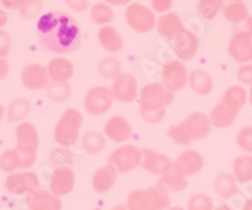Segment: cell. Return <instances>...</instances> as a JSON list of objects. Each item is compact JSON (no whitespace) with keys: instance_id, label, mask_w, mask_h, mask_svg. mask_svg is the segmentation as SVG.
Here are the masks:
<instances>
[{"instance_id":"cell-48","label":"cell","mask_w":252,"mask_h":210,"mask_svg":"<svg viewBox=\"0 0 252 210\" xmlns=\"http://www.w3.org/2000/svg\"><path fill=\"white\" fill-rule=\"evenodd\" d=\"M24 0H0L1 5L9 10H14V9L20 8V5L23 4Z\"/></svg>"},{"instance_id":"cell-7","label":"cell","mask_w":252,"mask_h":210,"mask_svg":"<svg viewBox=\"0 0 252 210\" xmlns=\"http://www.w3.org/2000/svg\"><path fill=\"white\" fill-rule=\"evenodd\" d=\"M125 19L135 32L148 33L155 26V15L143 4H131L126 8Z\"/></svg>"},{"instance_id":"cell-42","label":"cell","mask_w":252,"mask_h":210,"mask_svg":"<svg viewBox=\"0 0 252 210\" xmlns=\"http://www.w3.org/2000/svg\"><path fill=\"white\" fill-rule=\"evenodd\" d=\"M43 4L40 0H24L20 5V14L26 19H34L42 12Z\"/></svg>"},{"instance_id":"cell-24","label":"cell","mask_w":252,"mask_h":210,"mask_svg":"<svg viewBox=\"0 0 252 210\" xmlns=\"http://www.w3.org/2000/svg\"><path fill=\"white\" fill-rule=\"evenodd\" d=\"M157 29L159 34L163 35L164 38H166V39H173V37L184 28L181 19H179V17L175 13H166V14L161 15L159 18Z\"/></svg>"},{"instance_id":"cell-45","label":"cell","mask_w":252,"mask_h":210,"mask_svg":"<svg viewBox=\"0 0 252 210\" xmlns=\"http://www.w3.org/2000/svg\"><path fill=\"white\" fill-rule=\"evenodd\" d=\"M237 78L241 83L252 86V64H244L237 71Z\"/></svg>"},{"instance_id":"cell-30","label":"cell","mask_w":252,"mask_h":210,"mask_svg":"<svg viewBox=\"0 0 252 210\" xmlns=\"http://www.w3.org/2000/svg\"><path fill=\"white\" fill-rule=\"evenodd\" d=\"M247 100V93L246 89L241 86H232L229 87L224 92L223 98H222V102L224 105H227L228 107H231L235 111H238L245 106Z\"/></svg>"},{"instance_id":"cell-56","label":"cell","mask_w":252,"mask_h":210,"mask_svg":"<svg viewBox=\"0 0 252 210\" xmlns=\"http://www.w3.org/2000/svg\"><path fill=\"white\" fill-rule=\"evenodd\" d=\"M168 210H184V209L182 207H172V208H169Z\"/></svg>"},{"instance_id":"cell-36","label":"cell","mask_w":252,"mask_h":210,"mask_svg":"<svg viewBox=\"0 0 252 210\" xmlns=\"http://www.w3.org/2000/svg\"><path fill=\"white\" fill-rule=\"evenodd\" d=\"M121 72V63L114 57L103 58L102 61L98 63V73L102 78L106 79H114Z\"/></svg>"},{"instance_id":"cell-47","label":"cell","mask_w":252,"mask_h":210,"mask_svg":"<svg viewBox=\"0 0 252 210\" xmlns=\"http://www.w3.org/2000/svg\"><path fill=\"white\" fill-rule=\"evenodd\" d=\"M173 0H152V5L157 13H164L172 8Z\"/></svg>"},{"instance_id":"cell-55","label":"cell","mask_w":252,"mask_h":210,"mask_svg":"<svg viewBox=\"0 0 252 210\" xmlns=\"http://www.w3.org/2000/svg\"><path fill=\"white\" fill-rule=\"evenodd\" d=\"M4 115H5V109H4V107L1 106V105H0V121L3 120Z\"/></svg>"},{"instance_id":"cell-10","label":"cell","mask_w":252,"mask_h":210,"mask_svg":"<svg viewBox=\"0 0 252 210\" xmlns=\"http://www.w3.org/2000/svg\"><path fill=\"white\" fill-rule=\"evenodd\" d=\"M114 102V95L106 87H94L85 97V108L91 115H103Z\"/></svg>"},{"instance_id":"cell-13","label":"cell","mask_w":252,"mask_h":210,"mask_svg":"<svg viewBox=\"0 0 252 210\" xmlns=\"http://www.w3.org/2000/svg\"><path fill=\"white\" fill-rule=\"evenodd\" d=\"M29 210H61L62 203L57 195L44 189H35L27 196Z\"/></svg>"},{"instance_id":"cell-6","label":"cell","mask_w":252,"mask_h":210,"mask_svg":"<svg viewBox=\"0 0 252 210\" xmlns=\"http://www.w3.org/2000/svg\"><path fill=\"white\" fill-rule=\"evenodd\" d=\"M141 164V151L136 146L126 145L115 150L109 158V165L116 173H127Z\"/></svg>"},{"instance_id":"cell-41","label":"cell","mask_w":252,"mask_h":210,"mask_svg":"<svg viewBox=\"0 0 252 210\" xmlns=\"http://www.w3.org/2000/svg\"><path fill=\"white\" fill-rule=\"evenodd\" d=\"M51 161L56 169L69 167V165L73 162V154L67 149H57L55 153L52 154Z\"/></svg>"},{"instance_id":"cell-33","label":"cell","mask_w":252,"mask_h":210,"mask_svg":"<svg viewBox=\"0 0 252 210\" xmlns=\"http://www.w3.org/2000/svg\"><path fill=\"white\" fill-rule=\"evenodd\" d=\"M223 17L226 18L227 22L238 26L249 17V13H247V8L244 3L235 1V3H231L229 5L224 6Z\"/></svg>"},{"instance_id":"cell-2","label":"cell","mask_w":252,"mask_h":210,"mask_svg":"<svg viewBox=\"0 0 252 210\" xmlns=\"http://www.w3.org/2000/svg\"><path fill=\"white\" fill-rule=\"evenodd\" d=\"M174 92L164 83H152L141 89L140 115L149 124L160 122L165 116V107L173 101Z\"/></svg>"},{"instance_id":"cell-39","label":"cell","mask_w":252,"mask_h":210,"mask_svg":"<svg viewBox=\"0 0 252 210\" xmlns=\"http://www.w3.org/2000/svg\"><path fill=\"white\" fill-rule=\"evenodd\" d=\"M188 210H215L212 199L203 193L193 194L189 198Z\"/></svg>"},{"instance_id":"cell-53","label":"cell","mask_w":252,"mask_h":210,"mask_svg":"<svg viewBox=\"0 0 252 210\" xmlns=\"http://www.w3.org/2000/svg\"><path fill=\"white\" fill-rule=\"evenodd\" d=\"M111 210H130V209L127 208V205L126 204H119V205H116V207L112 208Z\"/></svg>"},{"instance_id":"cell-54","label":"cell","mask_w":252,"mask_h":210,"mask_svg":"<svg viewBox=\"0 0 252 210\" xmlns=\"http://www.w3.org/2000/svg\"><path fill=\"white\" fill-rule=\"evenodd\" d=\"M215 210H233V209L231 207H228V205L223 204V205H220V207H217Z\"/></svg>"},{"instance_id":"cell-14","label":"cell","mask_w":252,"mask_h":210,"mask_svg":"<svg viewBox=\"0 0 252 210\" xmlns=\"http://www.w3.org/2000/svg\"><path fill=\"white\" fill-rule=\"evenodd\" d=\"M111 92L119 102H132L138 96V82L134 76L123 73L115 78Z\"/></svg>"},{"instance_id":"cell-9","label":"cell","mask_w":252,"mask_h":210,"mask_svg":"<svg viewBox=\"0 0 252 210\" xmlns=\"http://www.w3.org/2000/svg\"><path fill=\"white\" fill-rule=\"evenodd\" d=\"M157 186L168 194L178 193L188 186V182L179 165L175 161H170L161 173V178L159 179Z\"/></svg>"},{"instance_id":"cell-19","label":"cell","mask_w":252,"mask_h":210,"mask_svg":"<svg viewBox=\"0 0 252 210\" xmlns=\"http://www.w3.org/2000/svg\"><path fill=\"white\" fill-rule=\"evenodd\" d=\"M132 133L131 126L125 118L121 116H115L111 117L105 125V135L114 142H120L129 140Z\"/></svg>"},{"instance_id":"cell-22","label":"cell","mask_w":252,"mask_h":210,"mask_svg":"<svg viewBox=\"0 0 252 210\" xmlns=\"http://www.w3.org/2000/svg\"><path fill=\"white\" fill-rule=\"evenodd\" d=\"M116 174L118 173L110 165L100 167L92 178V187L94 191L98 194L107 193L116 182Z\"/></svg>"},{"instance_id":"cell-26","label":"cell","mask_w":252,"mask_h":210,"mask_svg":"<svg viewBox=\"0 0 252 210\" xmlns=\"http://www.w3.org/2000/svg\"><path fill=\"white\" fill-rule=\"evenodd\" d=\"M216 193L223 199H229L235 196L238 191L237 180L231 173H220L215 179Z\"/></svg>"},{"instance_id":"cell-57","label":"cell","mask_w":252,"mask_h":210,"mask_svg":"<svg viewBox=\"0 0 252 210\" xmlns=\"http://www.w3.org/2000/svg\"><path fill=\"white\" fill-rule=\"evenodd\" d=\"M250 102H251L252 105V86H251V89H250Z\"/></svg>"},{"instance_id":"cell-58","label":"cell","mask_w":252,"mask_h":210,"mask_svg":"<svg viewBox=\"0 0 252 210\" xmlns=\"http://www.w3.org/2000/svg\"><path fill=\"white\" fill-rule=\"evenodd\" d=\"M227 1H232V3H235V1H241V0H227Z\"/></svg>"},{"instance_id":"cell-38","label":"cell","mask_w":252,"mask_h":210,"mask_svg":"<svg viewBox=\"0 0 252 210\" xmlns=\"http://www.w3.org/2000/svg\"><path fill=\"white\" fill-rule=\"evenodd\" d=\"M91 18L96 24H107L114 21V12L109 5L103 3L94 4L91 9Z\"/></svg>"},{"instance_id":"cell-43","label":"cell","mask_w":252,"mask_h":210,"mask_svg":"<svg viewBox=\"0 0 252 210\" xmlns=\"http://www.w3.org/2000/svg\"><path fill=\"white\" fill-rule=\"evenodd\" d=\"M236 140H237V145L241 150L252 154V126L241 129Z\"/></svg>"},{"instance_id":"cell-52","label":"cell","mask_w":252,"mask_h":210,"mask_svg":"<svg viewBox=\"0 0 252 210\" xmlns=\"http://www.w3.org/2000/svg\"><path fill=\"white\" fill-rule=\"evenodd\" d=\"M242 210H252V198H249L246 202H245Z\"/></svg>"},{"instance_id":"cell-40","label":"cell","mask_w":252,"mask_h":210,"mask_svg":"<svg viewBox=\"0 0 252 210\" xmlns=\"http://www.w3.org/2000/svg\"><path fill=\"white\" fill-rule=\"evenodd\" d=\"M168 136L173 138V141L178 145H182V146H188L192 140H190V136H189L188 131H187L184 124L177 125V126H172L168 131Z\"/></svg>"},{"instance_id":"cell-23","label":"cell","mask_w":252,"mask_h":210,"mask_svg":"<svg viewBox=\"0 0 252 210\" xmlns=\"http://www.w3.org/2000/svg\"><path fill=\"white\" fill-rule=\"evenodd\" d=\"M237 115L238 111H235L227 105H224L223 102H220L212 109L209 120L213 126L218 127V129H226L235 122Z\"/></svg>"},{"instance_id":"cell-51","label":"cell","mask_w":252,"mask_h":210,"mask_svg":"<svg viewBox=\"0 0 252 210\" xmlns=\"http://www.w3.org/2000/svg\"><path fill=\"white\" fill-rule=\"evenodd\" d=\"M106 1L112 5H125V4L130 3L131 0H106Z\"/></svg>"},{"instance_id":"cell-8","label":"cell","mask_w":252,"mask_h":210,"mask_svg":"<svg viewBox=\"0 0 252 210\" xmlns=\"http://www.w3.org/2000/svg\"><path fill=\"white\" fill-rule=\"evenodd\" d=\"M228 53L238 63L247 64L252 62V35L235 28L228 44Z\"/></svg>"},{"instance_id":"cell-4","label":"cell","mask_w":252,"mask_h":210,"mask_svg":"<svg viewBox=\"0 0 252 210\" xmlns=\"http://www.w3.org/2000/svg\"><path fill=\"white\" fill-rule=\"evenodd\" d=\"M82 115L75 108H68L60 118L55 129L56 141L62 146H72L78 140L80 127L82 125Z\"/></svg>"},{"instance_id":"cell-44","label":"cell","mask_w":252,"mask_h":210,"mask_svg":"<svg viewBox=\"0 0 252 210\" xmlns=\"http://www.w3.org/2000/svg\"><path fill=\"white\" fill-rule=\"evenodd\" d=\"M12 49V38L0 29V58H5Z\"/></svg>"},{"instance_id":"cell-17","label":"cell","mask_w":252,"mask_h":210,"mask_svg":"<svg viewBox=\"0 0 252 210\" xmlns=\"http://www.w3.org/2000/svg\"><path fill=\"white\" fill-rule=\"evenodd\" d=\"M22 83L29 91L46 88L49 84L48 71L40 64H29L22 72Z\"/></svg>"},{"instance_id":"cell-25","label":"cell","mask_w":252,"mask_h":210,"mask_svg":"<svg viewBox=\"0 0 252 210\" xmlns=\"http://www.w3.org/2000/svg\"><path fill=\"white\" fill-rule=\"evenodd\" d=\"M47 71L55 82H67L73 75V64L64 58H56L49 62Z\"/></svg>"},{"instance_id":"cell-59","label":"cell","mask_w":252,"mask_h":210,"mask_svg":"<svg viewBox=\"0 0 252 210\" xmlns=\"http://www.w3.org/2000/svg\"><path fill=\"white\" fill-rule=\"evenodd\" d=\"M94 210H100V209H94Z\"/></svg>"},{"instance_id":"cell-21","label":"cell","mask_w":252,"mask_h":210,"mask_svg":"<svg viewBox=\"0 0 252 210\" xmlns=\"http://www.w3.org/2000/svg\"><path fill=\"white\" fill-rule=\"evenodd\" d=\"M177 162L184 175H194L203 169V156L194 150H186L177 158Z\"/></svg>"},{"instance_id":"cell-37","label":"cell","mask_w":252,"mask_h":210,"mask_svg":"<svg viewBox=\"0 0 252 210\" xmlns=\"http://www.w3.org/2000/svg\"><path fill=\"white\" fill-rule=\"evenodd\" d=\"M47 93L48 97L51 98L53 102H63L66 101L67 98L71 95V87L68 86L67 82H52L49 83Z\"/></svg>"},{"instance_id":"cell-35","label":"cell","mask_w":252,"mask_h":210,"mask_svg":"<svg viewBox=\"0 0 252 210\" xmlns=\"http://www.w3.org/2000/svg\"><path fill=\"white\" fill-rule=\"evenodd\" d=\"M106 140L98 132H87L82 138V146L89 154H98L105 149Z\"/></svg>"},{"instance_id":"cell-18","label":"cell","mask_w":252,"mask_h":210,"mask_svg":"<svg viewBox=\"0 0 252 210\" xmlns=\"http://www.w3.org/2000/svg\"><path fill=\"white\" fill-rule=\"evenodd\" d=\"M190 140H202L211 132V120L202 112L189 115L183 121Z\"/></svg>"},{"instance_id":"cell-31","label":"cell","mask_w":252,"mask_h":210,"mask_svg":"<svg viewBox=\"0 0 252 210\" xmlns=\"http://www.w3.org/2000/svg\"><path fill=\"white\" fill-rule=\"evenodd\" d=\"M17 169H27L24 158H22L17 149L8 150L0 155V170L4 173H12Z\"/></svg>"},{"instance_id":"cell-11","label":"cell","mask_w":252,"mask_h":210,"mask_svg":"<svg viewBox=\"0 0 252 210\" xmlns=\"http://www.w3.org/2000/svg\"><path fill=\"white\" fill-rule=\"evenodd\" d=\"M39 186V180L34 173L26 171V173L10 174L5 179V187L9 193L20 195V194L32 193Z\"/></svg>"},{"instance_id":"cell-50","label":"cell","mask_w":252,"mask_h":210,"mask_svg":"<svg viewBox=\"0 0 252 210\" xmlns=\"http://www.w3.org/2000/svg\"><path fill=\"white\" fill-rule=\"evenodd\" d=\"M8 22V15L5 14V12H3L1 9H0V28H3L4 26Z\"/></svg>"},{"instance_id":"cell-20","label":"cell","mask_w":252,"mask_h":210,"mask_svg":"<svg viewBox=\"0 0 252 210\" xmlns=\"http://www.w3.org/2000/svg\"><path fill=\"white\" fill-rule=\"evenodd\" d=\"M170 160L168 156L163 154L155 153L153 150H143L141 151V166L155 175H161L166 165L169 164Z\"/></svg>"},{"instance_id":"cell-49","label":"cell","mask_w":252,"mask_h":210,"mask_svg":"<svg viewBox=\"0 0 252 210\" xmlns=\"http://www.w3.org/2000/svg\"><path fill=\"white\" fill-rule=\"evenodd\" d=\"M9 73V63L6 59L4 58H0V81L4 79V78L8 76Z\"/></svg>"},{"instance_id":"cell-5","label":"cell","mask_w":252,"mask_h":210,"mask_svg":"<svg viewBox=\"0 0 252 210\" xmlns=\"http://www.w3.org/2000/svg\"><path fill=\"white\" fill-rule=\"evenodd\" d=\"M17 151L22 155L26 162V167H31L37 158V149L39 140L34 125L23 122L17 127Z\"/></svg>"},{"instance_id":"cell-15","label":"cell","mask_w":252,"mask_h":210,"mask_svg":"<svg viewBox=\"0 0 252 210\" xmlns=\"http://www.w3.org/2000/svg\"><path fill=\"white\" fill-rule=\"evenodd\" d=\"M163 81L168 88H170L173 92L181 91L187 84V69L183 63L178 61H169L163 67Z\"/></svg>"},{"instance_id":"cell-16","label":"cell","mask_w":252,"mask_h":210,"mask_svg":"<svg viewBox=\"0 0 252 210\" xmlns=\"http://www.w3.org/2000/svg\"><path fill=\"white\" fill-rule=\"evenodd\" d=\"M76 176L69 167H60L53 171L49 182V189L55 195L63 196L69 194L75 187Z\"/></svg>"},{"instance_id":"cell-28","label":"cell","mask_w":252,"mask_h":210,"mask_svg":"<svg viewBox=\"0 0 252 210\" xmlns=\"http://www.w3.org/2000/svg\"><path fill=\"white\" fill-rule=\"evenodd\" d=\"M233 175L241 184L252 182V156L241 155L233 161Z\"/></svg>"},{"instance_id":"cell-3","label":"cell","mask_w":252,"mask_h":210,"mask_svg":"<svg viewBox=\"0 0 252 210\" xmlns=\"http://www.w3.org/2000/svg\"><path fill=\"white\" fill-rule=\"evenodd\" d=\"M126 205L130 210H168L170 208L169 194L158 186L134 190L127 196Z\"/></svg>"},{"instance_id":"cell-27","label":"cell","mask_w":252,"mask_h":210,"mask_svg":"<svg viewBox=\"0 0 252 210\" xmlns=\"http://www.w3.org/2000/svg\"><path fill=\"white\" fill-rule=\"evenodd\" d=\"M98 41L103 48L111 53L120 52L123 48V39L112 26H102L98 32Z\"/></svg>"},{"instance_id":"cell-29","label":"cell","mask_w":252,"mask_h":210,"mask_svg":"<svg viewBox=\"0 0 252 210\" xmlns=\"http://www.w3.org/2000/svg\"><path fill=\"white\" fill-rule=\"evenodd\" d=\"M189 84L190 88L198 95H208L212 91L213 81L212 77L203 71H193L189 76Z\"/></svg>"},{"instance_id":"cell-32","label":"cell","mask_w":252,"mask_h":210,"mask_svg":"<svg viewBox=\"0 0 252 210\" xmlns=\"http://www.w3.org/2000/svg\"><path fill=\"white\" fill-rule=\"evenodd\" d=\"M31 102L27 98H18L10 104L8 108V120L9 122L22 121L31 112Z\"/></svg>"},{"instance_id":"cell-1","label":"cell","mask_w":252,"mask_h":210,"mask_svg":"<svg viewBox=\"0 0 252 210\" xmlns=\"http://www.w3.org/2000/svg\"><path fill=\"white\" fill-rule=\"evenodd\" d=\"M40 44L51 52L71 53L80 47L81 30L77 22L63 12H49L38 19Z\"/></svg>"},{"instance_id":"cell-46","label":"cell","mask_w":252,"mask_h":210,"mask_svg":"<svg viewBox=\"0 0 252 210\" xmlns=\"http://www.w3.org/2000/svg\"><path fill=\"white\" fill-rule=\"evenodd\" d=\"M66 4L73 12L82 13L89 8V0H66Z\"/></svg>"},{"instance_id":"cell-12","label":"cell","mask_w":252,"mask_h":210,"mask_svg":"<svg viewBox=\"0 0 252 210\" xmlns=\"http://www.w3.org/2000/svg\"><path fill=\"white\" fill-rule=\"evenodd\" d=\"M172 44L177 57L184 61H190L198 52V38L186 29H182L173 37Z\"/></svg>"},{"instance_id":"cell-34","label":"cell","mask_w":252,"mask_h":210,"mask_svg":"<svg viewBox=\"0 0 252 210\" xmlns=\"http://www.w3.org/2000/svg\"><path fill=\"white\" fill-rule=\"evenodd\" d=\"M220 10H223V0H199L198 3V12L206 22L213 21Z\"/></svg>"}]
</instances>
